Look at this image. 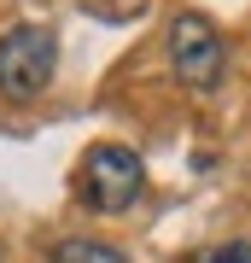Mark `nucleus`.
<instances>
[{
    "mask_svg": "<svg viewBox=\"0 0 251 263\" xmlns=\"http://www.w3.org/2000/svg\"><path fill=\"white\" fill-rule=\"evenodd\" d=\"M53 70H59V35L47 24H18L0 35V94L6 100L47 94Z\"/></svg>",
    "mask_w": 251,
    "mask_h": 263,
    "instance_id": "obj_1",
    "label": "nucleus"
},
{
    "mask_svg": "<svg viewBox=\"0 0 251 263\" xmlns=\"http://www.w3.org/2000/svg\"><path fill=\"white\" fill-rule=\"evenodd\" d=\"M169 70H176V82L193 88V94H210V88L222 82V70H228V41L216 35L210 18H199V12H176V24H169Z\"/></svg>",
    "mask_w": 251,
    "mask_h": 263,
    "instance_id": "obj_2",
    "label": "nucleus"
},
{
    "mask_svg": "<svg viewBox=\"0 0 251 263\" xmlns=\"http://www.w3.org/2000/svg\"><path fill=\"white\" fill-rule=\"evenodd\" d=\"M140 187H146V164H140L134 146L105 141V146L88 152V164H82V199L93 211H129L140 199Z\"/></svg>",
    "mask_w": 251,
    "mask_h": 263,
    "instance_id": "obj_3",
    "label": "nucleus"
},
{
    "mask_svg": "<svg viewBox=\"0 0 251 263\" xmlns=\"http://www.w3.org/2000/svg\"><path fill=\"white\" fill-rule=\"evenodd\" d=\"M53 263H134V257L117 252V246H105V240H59Z\"/></svg>",
    "mask_w": 251,
    "mask_h": 263,
    "instance_id": "obj_4",
    "label": "nucleus"
},
{
    "mask_svg": "<svg viewBox=\"0 0 251 263\" xmlns=\"http://www.w3.org/2000/svg\"><path fill=\"white\" fill-rule=\"evenodd\" d=\"M205 263H251V240H234V246H222V252H210Z\"/></svg>",
    "mask_w": 251,
    "mask_h": 263,
    "instance_id": "obj_5",
    "label": "nucleus"
}]
</instances>
